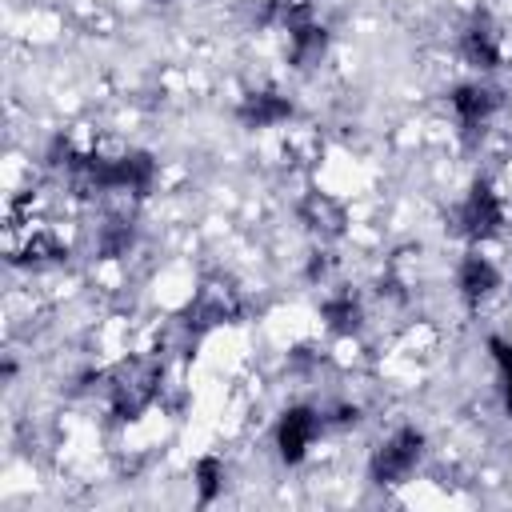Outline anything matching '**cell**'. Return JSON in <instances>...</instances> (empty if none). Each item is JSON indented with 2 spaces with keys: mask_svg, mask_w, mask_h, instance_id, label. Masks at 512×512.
I'll list each match as a JSON object with an SVG mask.
<instances>
[{
  "mask_svg": "<svg viewBox=\"0 0 512 512\" xmlns=\"http://www.w3.org/2000/svg\"><path fill=\"white\" fill-rule=\"evenodd\" d=\"M460 292H464V300H472V304H480L484 296H492L496 288H500V272H496V264L488 260V256H468L464 264H460Z\"/></svg>",
  "mask_w": 512,
  "mask_h": 512,
  "instance_id": "obj_5",
  "label": "cell"
},
{
  "mask_svg": "<svg viewBox=\"0 0 512 512\" xmlns=\"http://www.w3.org/2000/svg\"><path fill=\"white\" fill-rule=\"evenodd\" d=\"M316 432H320V416H316L312 408H292V412H284V420H280V428H276L280 456H284L288 464L304 460V452L312 448Z\"/></svg>",
  "mask_w": 512,
  "mask_h": 512,
  "instance_id": "obj_3",
  "label": "cell"
},
{
  "mask_svg": "<svg viewBox=\"0 0 512 512\" xmlns=\"http://www.w3.org/2000/svg\"><path fill=\"white\" fill-rule=\"evenodd\" d=\"M220 484H224V464H220L216 456H204V460L196 464V488H200V500H212V496L220 492Z\"/></svg>",
  "mask_w": 512,
  "mask_h": 512,
  "instance_id": "obj_7",
  "label": "cell"
},
{
  "mask_svg": "<svg viewBox=\"0 0 512 512\" xmlns=\"http://www.w3.org/2000/svg\"><path fill=\"white\" fill-rule=\"evenodd\" d=\"M456 224H460L464 236H476V240L500 232V224H504V204H500V196H496L492 188H472V196L460 204Z\"/></svg>",
  "mask_w": 512,
  "mask_h": 512,
  "instance_id": "obj_2",
  "label": "cell"
},
{
  "mask_svg": "<svg viewBox=\"0 0 512 512\" xmlns=\"http://www.w3.org/2000/svg\"><path fill=\"white\" fill-rule=\"evenodd\" d=\"M288 112H292V104L284 96H276V92H252L244 100V108H240V120L248 128H272V124L288 120Z\"/></svg>",
  "mask_w": 512,
  "mask_h": 512,
  "instance_id": "obj_6",
  "label": "cell"
},
{
  "mask_svg": "<svg viewBox=\"0 0 512 512\" xmlns=\"http://www.w3.org/2000/svg\"><path fill=\"white\" fill-rule=\"evenodd\" d=\"M496 104H500V96H496V88H488V84H460L456 92H452V112L460 116V124H468V128H480L492 112H496Z\"/></svg>",
  "mask_w": 512,
  "mask_h": 512,
  "instance_id": "obj_4",
  "label": "cell"
},
{
  "mask_svg": "<svg viewBox=\"0 0 512 512\" xmlns=\"http://www.w3.org/2000/svg\"><path fill=\"white\" fill-rule=\"evenodd\" d=\"M420 452H424V436H420L416 428L392 432V436L380 444V452L372 456V480H380V484H400V480H408L412 468H416V460H420Z\"/></svg>",
  "mask_w": 512,
  "mask_h": 512,
  "instance_id": "obj_1",
  "label": "cell"
}]
</instances>
